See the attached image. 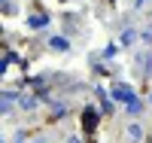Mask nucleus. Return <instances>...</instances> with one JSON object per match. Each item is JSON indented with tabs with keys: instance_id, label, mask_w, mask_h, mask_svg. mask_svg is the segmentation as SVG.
<instances>
[{
	"instance_id": "nucleus-1",
	"label": "nucleus",
	"mask_w": 152,
	"mask_h": 143,
	"mask_svg": "<svg viewBox=\"0 0 152 143\" xmlns=\"http://www.w3.org/2000/svg\"><path fill=\"white\" fill-rule=\"evenodd\" d=\"M94 128H97V113L94 110H82V131H85V137H94Z\"/></svg>"
}]
</instances>
